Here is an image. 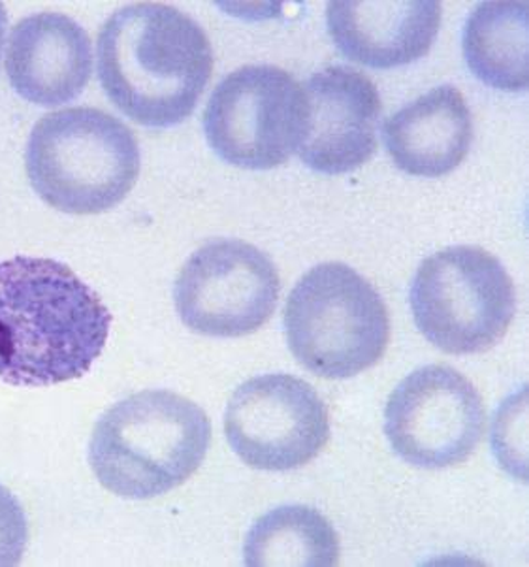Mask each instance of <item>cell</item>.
I'll return each instance as SVG.
<instances>
[{"mask_svg": "<svg viewBox=\"0 0 529 567\" xmlns=\"http://www.w3.org/2000/svg\"><path fill=\"white\" fill-rule=\"evenodd\" d=\"M110 328L106 303L63 262H0V379L8 385L83 378L104 351Z\"/></svg>", "mask_w": 529, "mask_h": 567, "instance_id": "obj_1", "label": "cell"}, {"mask_svg": "<svg viewBox=\"0 0 529 567\" xmlns=\"http://www.w3.org/2000/svg\"><path fill=\"white\" fill-rule=\"evenodd\" d=\"M96 61L107 99L147 128L189 120L214 74L203 27L157 2L117 10L101 29Z\"/></svg>", "mask_w": 529, "mask_h": 567, "instance_id": "obj_2", "label": "cell"}, {"mask_svg": "<svg viewBox=\"0 0 529 567\" xmlns=\"http://www.w3.org/2000/svg\"><path fill=\"white\" fill-rule=\"evenodd\" d=\"M211 442L206 411L170 391H142L98 419L89 464L106 491L125 499L168 494L203 466Z\"/></svg>", "mask_w": 529, "mask_h": 567, "instance_id": "obj_3", "label": "cell"}, {"mask_svg": "<svg viewBox=\"0 0 529 567\" xmlns=\"http://www.w3.org/2000/svg\"><path fill=\"white\" fill-rule=\"evenodd\" d=\"M133 131L96 107H66L34 125L25 168L34 193L64 214L96 215L115 208L139 176Z\"/></svg>", "mask_w": 529, "mask_h": 567, "instance_id": "obj_4", "label": "cell"}, {"mask_svg": "<svg viewBox=\"0 0 529 567\" xmlns=\"http://www.w3.org/2000/svg\"><path fill=\"white\" fill-rule=\"evenodd\" d=\"M290 353L309 372L354 378L377 364L391 341V317L377 289L343 262L315 266L284 306Z\"/></svg>", "mask_w": 529, "mask_h": 567, "instance_id": "obj_5", "label": "cell"}, {"mask_svg": "<svg viewBox=\"0 0 529 567\" xmlns=\"http://www.w3.org/2000/svg\"><path fill=\"white\" fill-rule=\"evenodd\" d=\"M409 300L418 330L448 354H479L498 346L517 313L509 271L477 246L429 255L416 270Z\"/></svg>", "mask_w": 529, "mask_h": 567, "instance_id": "obj_6", "label": "cell"}, {"mask_svg": "<svg viewBox=\"0 0 529 567\" xmlns=\"http://www.w3.org/2000/svg\"><path fill=\"white\" fill-rule=\"evenodd\" d=\"M305 95L289 72L247 64L230 72L209 96L204 134L225 163L246 171H271L298 150Z\"/></svg>", "mask_w": 529, "mask_h": 567, "instance_id": "obj_7", "label": "cell"}, {"mask_svg": "<svg viewBox=\"0 0 529 567\" xmlns=\"http://www.w3.org/2000/svg\"><path fill=\"white\" fill-rule=\"evenodd\" d=\"M281 279L273 260L241 240H214L177 274L174 303L193 332L241 338L257 332L278 308Z\"/></svg>", "mask_w": 529, "mask_h": 567, "instance_id": "obj_8", "label": "cell"}, {"mask_svg": "<svg viewBox=\"0 0 529 567\" xmlns=\"http://www.w3.org/2000/svg\"><path fill=\"white\" fill-rule=\"evenodd\" d=\"M485 429L483 396L453 365L428 364L411 372L386 404L385 434L392 451L423 470L466 462Z\"/></svg>", "mask_w": 529, "mask_h": 567, "instance_id": "obj_9", "label": "cell"}, {"mask_svg": "<svg viewBox=\"0 0 529 567\" xmlns=\"http://www.w3.org/2000/svg\"><path fill=\"white\" fill-rule=\"evenodd\" d=\"M225 434L247 466L289 472L305 466L326 447L328 405L308 381L266 373L234 392L225 413Z\"/></svg>", "mask_w": 529, "mask_h": 567, "instance_id": "obj_10", "label": "cell"}, {"mask_svg": "<svg viewBox=\"0 0 529 567\" xmlns=\"http://www.w3.org/2000/svg\"><path fill=\"white\" fill-rule=\"evenodd\" d=\"M305 120L298 155L309 171L341 176L377 150L383 102L377 85L351 66H328L303 83Z\"/></svg>", "mask_w": 529, "mask_h": 567, "instance_id": "obj_11", "label": "cell"}, {"mask_svg": "<svg viewBox=\"0 0 529 567\" xmlns=\"http://www.w3.org/2000/svg\"><path fill=\"white\" fill-rule=\"evenodd\" d=\"M7 74L13 91L37 106L76 101L93 74L87 31L63 13L29 16L10 32Z\"/></svg>", "mask_w": 529, "mask_h": 567, "instance_id": "obj_12", "label": "cell"}, {"mask_svg": "<svg viewBox=\"0 0 529 567\" xmlns=\"http://www.w3.org/2000/svg\"><path fill=\"white\" fill-rule=\"evenodd\" d=\"M443 7L416 2H330L326 25L335 48L354 63L391 70L426 58L442 29Z\"/></svg>", "mask_w": 529, "mask_h": 567, "instance_id": "obj_13", "label": "cell"}, {"mask_svg": "<svg viewBox=\"0 0 529 567\" xmlns=\"http://www.w3.org/2000/svg\"><path fill=\"white\" fill-rule=\"evenodd\" d=\"M383 138L386 152L405 174L447 176L471 150V110L460 91L445 83L391 115Z\"/></svg>", "mask_w": 529, "mask_h": 567, "instance_id": "obj_14", "label": "cell"}, {"mask_svg": "<svg viewBox=\"0 0 529 567\" xmlns=\"http://www.w3.org/2000/svg\"><path fill=\"white\" fill-rule=\"evenodd\" d=\"M461 50L473 76L488 87L520 93L529 85L528 4L480 2L467 18Z\"/></svg>", "mask_w": 529, "mask_h": 567, "instance_id": "obj_15", "label": "cell"}, {"mask_svg": "<svg viewBox=\"0 0 529 567\" xmlns=\"http://www.w3.org/2000/svg\"><path fill=\"white\" fill-rule=\"evenodd\" d=\"M340 536L309 505H281L252 524L246 537V566L332 567L340 564Z\"/></svg>", "mask_w": 529, "mask_h": 567, "instance_id": "obj_16", "label": "cell"}, {"mask_svg": "<svg viewBox=\"0 0 529 567\" xmlns=\"http://www.w3.org/2000/svg\"><path fill=\"white\" fill-rule=\"evenodd\" d=\"M27 542L25 511L12 492L0 485V567L18 566L25 555Z\"/></svg>", "mask_w": 529, "mask_h": 567, "instance_id": "obj_17", "label": "cell"}, {"mask_svg": "<svg viewBox=\"0 0 529 567\" xmlns=\"http://www.w3.org/2000/svg\"><path fill=\"white\" fill-rule=\"evenodd\" d=\"M8 29V13L4 4H0V55H2V48H4V37H7Z\"/></svg>", "mask_w": 529, "mask_h": 567, "instance_id": "obj_18", "label": "cell"}]
</instances>
